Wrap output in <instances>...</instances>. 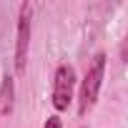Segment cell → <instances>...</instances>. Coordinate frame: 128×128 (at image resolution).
Instances as JSON below:
<instances>
[{
  "label": "cell",
  "mask_w": 128,
  "mask_h": 128,
  "mask_svg": "<svg viewBox=\"0 0 128 128\" xmlns=\"http://www.w3.org/2000/svg\"><path fill=\"white\" fill-rule=\"evenodd\" d=\"M103 76H106V53H96L80 80V90H78V113L80 116H86L96 106L100 88H103Z\"/></svg>",
  "instance_id": "1"
},
{
  "label": "cell",
  "mask_w": 128,
  "mask_h": 128,
  "mask_svg": "<svg viewBox=\"0 0 128 128\" xmlns=\"http://www.w3.org/2000/svg\"><path fill=\"white\" fill-rule=\"evenodd\" d=\"M73 93H76V68L63 63L55 68L53 76V108L55 110H68V106L73 103Z\"/></svg>",
  "instance_id": "2"
},
{
  "label": "cell",
  "mask_w": 128,
  "mask_h": 128,
  "mask_svg": "<svg viewBox=\"0 0 128 128\" xmlns=\"http://www.w3.org/2000/svg\"><path fill=\"white\" fill-rule=\"evenodd\" d=\"M30 23H33V5L23 3L18 13V30H15V70L25 73L28 68V50H30Z\"/></svg>",
  "instance_id": "3"
},
{
  "label": "cell",
  "mask_w": 128,
  "mask_h": 128,
  "mask_svg": "<svg viewBox=\"0 0 128 128\" xmlns=\"http://www.w3.org/2000/svg\"><path fill=\"white\" fill-rule=\"evenodd\" d=\"M15 108V80L13 76H5L0 83V116H10Z\"/></svg>",
  "instance_id": "4"
},
{
  "label": "cell",
  "mask_w": 128,
  "mask_h": 128,
  "mask_svg": "<svg viewBox=\"0 0 128 128\" xmlns=\"http://www.w3.org/2000/svg\"><path fill=\"white\" fill-rule=\"evenodd\" d=\"M43 128H63V120H60L58 116H48V120H45Z\"/></svg>",
  "instance_id": "5"
},
{
  "label": "cell",
  "mask_w": 128,
  "mask_h": 128,
  "mask_svg": "<svg viewBox=\"0 0 128 128\" xmlns=\"http://www.w3.org/2000/svg\"><path fill=\"white\" fill-rule=\"evenodd\" d=\"M80 128H86V126H80Z\"/></svg>",
  "instance_id": "6"
}]
</instances>
